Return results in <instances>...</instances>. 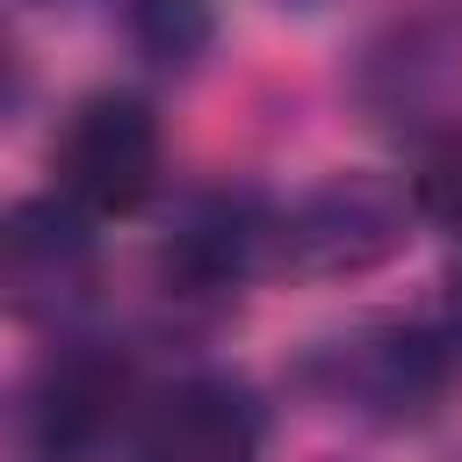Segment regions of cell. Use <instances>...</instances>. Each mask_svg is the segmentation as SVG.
Returning <instances> with one entry per match:
<instances>
[{
    "instance_id": "6da1fadb",
    "label": "cell",
    "mask_w": 462,
    "mask_h": 462,
    "mask_svg": "<svg viewBox=\"0 0 462 462\" xmlns=\"http://www.w3.org/2000/svg\"><path fill=\"white\" fill-rule=\"evenodd\" d=\"M166 173V137L144 94L130 87H94L65 108L51 137V188L87 209V217H137L159 195Z\"/></svg>"
},
{
    "instance_id": "7a4b0ae2",
    "label": "cell",
    "mask_w": 462,
    "mask_h": 462,
    "mask_svg": "<svg viewBox=\"0 0 462 462\" xmlns=\"http://www.w3.org/2000/svg\"><path fill=\"white\" fill-rule=\"evenodd\" d=\"M411 209L419 202L383 173H332L274 209V267H289L303 282L368 274L404 245Z\"/></svg>"
},
{
    "instance_id": "3957f363",
    "label": "cell",
    "mask_w": 462,
    "mask_h": 462,
    "mask_svg": "<svg viewBox=\"0 0 462 462\" xmlns=\"http://www.w3.org/2000/svg\"><path fill=\"white\" fill-rule=\"evenodd\" d=\"M123 411H130V361L101 339H72L36 368L22 426L36 462H101L108 440L123 433Z\"/></svg>"
},
{
    "instance_id": "277c9868",
    "label": "cell",
    "mask_w": 462,
    "mask_h": 462,
    "mask_svg": "<svg viewBox=\"0 0 462 462\" xmlns=\"http://www.w3.org/2000/svg\"><path fill=\"white\" fill-rule=\"evenodd\" d=\"M318 383L339 411H361V419H383V426H404V419H426L448 390V354L433 332L419 325H368L354 339H332L318 354Z\"/></svg>"
},
{
    "instance_id": "5b68a950",
    "label": "cell",
    "mask_w": 462,
    "mask_h": 462,
    "mask_svg": "<svg viewBox=\"0 0 462 462\" xmlns=\"http://www.w3.org/2000/svg\"><path fill=\"white\" fill-rule=\"evenodd\" d=\"M87 224H94V217L72 209L58 188L7 209V231H0V282H7L14 318L58 325L65 310L87 303V289H94V231H87Z\"/></svg>"
},
{
    "instance_id": "8992f818",
    "label": "cell",
    "mask_w": 462,
    "mask_h": 462,
    "mask_svg": "<svg viewBox=\"0 0 462 462\" xmlns=\"http://www.w3.org/2000/svg\"><path fill=\"white\" fill-rule=\"evenodd\" d=\"M130 462H260V404L231 375H180L137 411Z\"/></svg>"
},
{
    "instance_id": "52a82bcc",
    "label": "cell",
    "mask_w": 462,
    "mask_h": 462,
    "mask_svg": "<svg viewBox=\"0 0 462 462\" xmlns=\"http://www.w3.org/2000/svg\"><path fill=\"white\" fill-rule=\"evenodd\" d=\"M274 267V209L253 195V188H217L202 195L173 238H166V274L188 289V296H217V289H238L245 274Z\"/></svg>"
},
{
    "instance_id": "ba28073f",
    "label": "cell",
    "mask_w": 462,
    "mask_h": 462,
    "mask_svg": "<svg viewBox=\"0 0 462 462\" xmlns=\"http://www.w3.org/2000/svg\"><path fill=\"white\" fill-rule=\"evenodd\" d=\"M209 36H217V7L209 0H130V43L159 72H188L209 51Z\"/></svg>"
},
{
    "instance_id": "9c48e42d",
    "label": "cell",
    "mask_w": 462,
    "mask_h": 462,
    "mask_svg": "<svg viewBox=\"0 0 462 462\" xmlns=\"http://www.w3.org/2000/svg\"><path fill=\"white\" fill-rule=\"evenodd\" d=\"M411 202H419V217H433V224L462 245V130H448V137L419 159V173H411Z\"/></svg>"
},
{
    "instance_id": "30bf717a",
    "label": "cell",
    "mask_w": 462,
    "mask_h": 462,
    "mask_svg": "<svg viewBox=\"0 0 462 462\" xmlns=\"http://www.w3.org/2000/svg\"><path fill=\"white\" fill-rule=\"evenodd\" d=\"M448 339L462 346V260L448 267Z\"/></svg>"
},
{
    "instance_id": "8fae6325",
    "label": "cell",
    "mask_w": 462,
    "mask_h": 462,
    "mask_svg": "<svg viewBox=\"0 0 462 462\" xmlns=\"http://www.w3.org/2000/svg\"><path fill=\"white\" fill-rule=\"evenodd\" d=\"M274 7H325V0H274Z\"/></svg>"
}]
</instances>
